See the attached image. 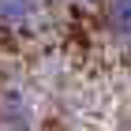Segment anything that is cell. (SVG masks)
<instances>
[{
  "mask_svg": "<svg viewBox=\"0 0 131 131\" xmlns=\"http://www.w3.org/2000/svg\"><path fill=\"white\" fill-rule=\"evenodd\" d=\"M105 23H109V30L116 34L120 41L131 45V0H109V8H105Z\"/></svg>",
  "mask_w": 131,
  "mask_h": 131,
  "instance_id": "7a4b0ae2",
  "label": "cell"
},
{
  "mask_svg": "<svg viewBox=\"0 0 131 131\" xmlns=\"http://www.w3.org/2000/svg\"><path fill=\"white\" fill-rule=\"evenodd\" d=\"M38 0H0V23H26Z\"/></svg>",
  "mask_w": 131,
  "mask_h": 131,
  "instance_id": "3957f363",
  "label": "cell"
},
{
  "mask_svg": "<svg viewBox=\"0 0 131 131\" xmlns=\"http://www.w3.org/2000/svg\"><path fill=\"white\" fill-rule=\"evenodd\" d=\"M0 127L4 131H26L30 127V109H26L23 94H15V90L0 94Z\"/></svg>",
  "mask_w": 131,
  "mask_h": 131,
  "instance_id": "6da1fadb",
  "label": "cell"
}]
</instances>
